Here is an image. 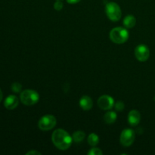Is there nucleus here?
<instances>
[{"mask_svg":"<svg viewBox=\"0 0 155 155\" xmlns=\"http://www.w3.org/2000/svg\"><path fill=\"white\" fill-rule=\"evenodd\" d=\"M51 141L56 148L61 151H65L71 147L73 138L64 130L58 129L52 133Z\"/></svg>","mask_w":155,"mask_h":155,"instance_id":"f257e3e1","label":"nucleus"},{"mask_svg":"<svg viewBox=\"0 0 155 155\" xmlns=\"http://www.w3.org/2000/svg\"><path fill=\"white\" fill-rule=\"evenodd\" d=\"M110 39L116 44H123L129 39V32L124 27H117L111 30L110 33Z\"/></svg>","mask_w":155,"mask_h":155,"instance_id":"f03ea898","label":"nucleus"},{"mask_svg":"<svg viewBox=\"0 0 155 155\" xmlns=\"http://www.w3.org/2000/svg\"><path fill=\"white\" fill-rule=\"evenodd\" d=\"M21 102L27 106H31L36 104L39 100V95L33 89H25L20 95Z\"/></svg>","mask_w":155,"mask_h":155,"instance_id":"7ed1b4c3","label":"nucleus"},{"mask_svg":"<svg viewBox=\"0 0 155 155\" xmlns=\"http://www.w3.org/2000/svg\"><path fill=\"white\" fill-rule=\"evenodd\" d=\"M105 12L107 18L112 21H118L121 18L122 12L120 7L115 2H109L105 6Z\"/></svg>","mask_w":155,"mask_h":155,"instance_id":"20e7f679","label":"nucleus"},{"mask_svg":"<svg viewBox=\"0 0 155 155\" xmlns=\"http://www.w3.org/2000/svg\"><path fill=\"white\" fill-rule=\"evenodd\" d=\"M57 124L56 118L53 115H45L42 117L38 123V127L42 131H48L55 127Z\"/></svg>","mask_w":155,"mask_h":155,"instance_id":"39448f33","label":"nucleus"},{"mask_svg":"<svg viewBox=\"0 0 155 155\" xmlns=\"http://www.w3.org/2000/svg\"><path fill=\"white\" fill-rule=\"evenodd\" d=\"M135 133L131 129H125L122 131L120 137L121 145L125 147H129L134 142Z\"/></svg>","mask_w":155,"mask_h":155,"instance_id":"423d86ee","label":"nucleus"},{"mask_svg":"<svg viewBox=\"0 0 155 155\" xmlns=\"http://www.w3.org/2000/svg\"><path fill=\"white\" fill-rule=\"evenodd\" d=\"M135 55L136 59L139 61H146L150 56V50L147 45H139L135 49Z\"/></svg>","mask_w":155,"mask_h":155,"instance_id":"0eeeda50","label":"nucleus"},{"mask_svg":"<svg viewBox=\"0 0 155 155\" xmlns=\"http://www.w3.org/2000/svg\"><path fill=\"white\" fill-rule=\"evenodd\" d=\"M98 105L99 108L102 109V110H110L114 105V100L110 95H104L98 98Z\"/></svg>","mask_w":155,"mask_h":155,"instance_id":"6e6552de","label":"nucleus"},{"mask_svg":"<svg viewBox=\"0 0 155 155\" xmlns=\"http://www.w3.org/2000/svg\"><path fill=\"white\" fill-rule=\"evenodd\" d=\"M18 104H19V100L18 97L13 95L8 96L4 101V106L6 109H8V110H13L16 108Z\"/></svg>","mask_w":155,"mask_h":155,"instance_id":"1a4fd4ad","label":"nucleus"},{"mask_svg":"<svg viewBox=\"0 0 155 155\" xmlns=\"http://www.w3.org/2000/svg\"><path fill=\"white\" fill-rule=\"evenodd\" d=\"M141 120V115L139 111L136 110H133L130 111L128 114V122L133 127H136L139 124Z\"/></svg>","mask_w":155,"mask_h":155,"instance_id":"9d476101","label":"nucleus"},{"mask_svg":"<svg viewBox=\"0 0 155 155\" xmlns=\"http://www.w3.org/2000/svg\"><path fill=\"white\" fill-rule=\"evenodd\" d=\"M80 106L83 110H89L92 109V106H93V101L90 97L88 95H84L80 98Z\"/></svg>","mask_w":155,"mask_h":155,"instance_id":"9b49d317","label":"nucleus"},{"mask_svg":"<svg viewBox=\"0 0 155 155\" xmlns=\"http://www.w3.org/2000/svg\"><path fill=\"white\" fill-rule=\"evenodd\" d=\"M136 19L133 15H127L124 20V25L126 28L131 29L133 27H134V26L136 25Z\"/></svg>","mask_w":155,"mask_h":155,"instance_id":"f8f14e48","label":"nucleus"},{"mask_svg":"<svg viewBox=\"0 0 155 155\" xmlns=\"http://www.w3.org/2000/svg\"><path fill=\"white\" fill-rule=\"evenodd\" d=\"M117 115L115 112L108 111L104 114V120L105 121L106 124H112L117 120Z\"/></svg>","mask_w":155,"mask_h":155,"instance_id":"ddd939ff","label":"nucleus"},{"mask_svg":"<svg viewBox=\"0 0 155 155\" xmlns=\"http://www.w3.org/2000/svg\"><path fill=\"white\" fill-rule=\"evenodd\" d=\"M85 137H86V134H85L83 131H80V130L74 132L72 136L73 140H74L76 143H80V142H82L84 140Z\"/></svg>","mask_w":155,"mask_h":155,"instance_id":"4468645a","label":"nucleus"},{"mask_svg":"<svg viewBox=\"0 0 155 155\" xmlns=\"http://www.w3.org/2000/svg\"><path fill=\"white\" fill-rule=\"evenodd\" d=\"M88 143L91 146H95L99 143V138L95 133H91L88 137Z\"/></svg>","mask_w":155,"mask_h":155,"instance_id":"2eb2a0df","label":"nucleus"},{"mask_svg":"<svg viewBox=\"0 0 155 155\" xmlns=\"http://www.w3.org/2000/svg\"><path fill=\"white\" fill-rule=\"evenodd\" d=\"M21 89H22V86L19 83H14L12 85V90L14 92H15V93L20 92L21 91Z\"/></svg>","mask_w":155,"mask_h":155,"instance_id":"dca6fc26","label":"nucleus"},{"mask_svg":"<svg viewBox=\"0 0 155 155\" xmlns=\"http://www.w3.org/2000/svg\"><path fill=\"white\" fill-rule=\"evenodd\" d=\"M89 155H101L103 154L102 151L98 148H93L88 152Z\"/></svg>","mask_w":155,"mask_h":155,"instance_id":"f3484780","label":"nucleus"},{"mask_svg":"<svg viewBox=\"0 0 155 155\" xmlns=\"http://www.w3.org/2000/svg\"><path fill=\"white\" fill-rule=\"evenodd\" d=\"M124 107H125V105H124V102H123L122 101H117V102L115 103L114 104L115 109H116L117 110H118V111H122L124 109Z\"/></svg>","mask_w":155,"mask_h":155,"instance_id":"a211bd4d","label":"nucleus"},{"mask_svg":"<svg viewBox=\"0 0 155 155\" xmlns=\"http://www.w3.org/2000/svg\"><path fill=\"white\" fill-rule=\"evenodd\" d=\"M54 8L56 11H61L63 8V3H62V2L61 0H57L56 1V2L54 5Z\"/></svg>","mask_w":155,"mask_h":155,"instance_id":"6ab92c4d","label":"nucleus"},{"mask_svg":"<svg viewBox=\"0 0 155 155\" xmlns=\"http://www.w3.org/2000/svg\"><path fill=\"white\" fill-rule=\"evenodd\" d=\"M32 154L40 155L41 153L39 152V151H34V150H32V151H28V152H27V154H26V155H32Z\"/></svg>","mask_w":155,"mask_h":155,"instance_id":"aec40b11","label":"nucleus"},{"mask_svg":"<svg viewBox=\"0 0 155 155\" xmlns=\"http://www.w3.org/2000/svg\"><path fill=\"white\" fill-rule=\"evenodd\" d=\"M67 2L69 4H76V3L80 2V0H67Z\"/></svg>","mask_w":155,"mask_h":155,"instance_id":"412c9836","label":"nucleus"},{"mask_svg":"<svg viewBox=\"0 0 155 155\" xmlns=\"http://www.w3.org/2000/svg\"><path fill=\"white\" fill-rule=\"evenodd\" d=\"M2 98H3V94H2V90L0 89V102H1L2 100Z\"/></svg>","mask_w":155,"mask_h":155,"instance_id":"4be33fe9","label":"nucleus"},{"mask_svg":"<svg viewBox=\"0 0 155 155\" xmlns=\"http://www.w3.org/2000/svg\"></svg>","mask_w":155,"mask_h":155,"instance_id":"5701e85b","label":"nucleus"}]
</instances>
